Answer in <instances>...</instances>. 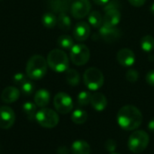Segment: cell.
<instances>
[{
	"mask_svg": "<svg viewBox=\"0 0 154 154\" xmlns=\"http://www.w3.org/2000/svg\"><path fill=\"white\" fill-rule=\"evenodd\" d=\"M36 106L35 104L32 103V102H26L23 104V111L25 114V116H27V118L29 120H33L35 119V116H36Z\"/></svg>",
	"mask_w": 154,
	"mask_h": 154,
	"instance_id": "obj_27",
	"label": "cell"
},
{
	"mask_svg": "<svg viewBox=\"0 0 154 154\" xmlns=\"http://www.w3.org/2000/svg\"><path fill=\"white\" fill-rule=\"evenodd\" d=\"M83 80L86 87L90 90H97L99 89L105 81L104 75L102 71L97 68H89L88 69L83 75Z\"/></svg>",
	"mask_w": 154,
	"mask_h": 154,
	"instance_id": "obj_5",
	"label": "cell"
},
{
	"mask_svg": "<svg viewBox=\"0 0 154 154\" xmlns=\"http://www.w3.org/2000/svg\"><path fill=\"white\" fill-rule=\"evenodd\" d=\"M57 25L62 31H69L71 28V20L70 17L67 14V13L59 14L57 17Z\"/></svg>",
	"mask_w": 154,
	"mask_h": 154,
	"instance_id": "obj_20",
	"label": "cell"
},
{
	"mask_svg": "<svg viewBox=\"0 0 154 154\" xmlns=\"http://www.w3.org/2000/svg\"><path fill=\"white\" fill-rule=\"evenodd\" d=\"M69 56L73 64L77 66H83L88 61L90 58V51L85 44H74L70 49Z\"/></svg>",
	"mask_w": 154,
	"mask_h": 154,
	"instance_id": "obj_7",
	"label": "cell"
},
{
	"mask_svg": "<svg viewBox=\"0 0 154 154\" xmlns=\"http://www.w3.org/2000/svg\"><path fill=\"white\" fill-rule=\"evenodd\" d=\"M116 59L120 65L124 67H131L135 61V54L132 50L124 48L117 52Z\"/></svg>",
	"mask_w": 154,
	"mask_h": 154,
	"instance_id": "obj_12",
	"label": "cell"
},
{
	"mask_svg": "<svg viewBox=\"0 0 154 154\" xmlns=\"http://www.w3.org/2000/svg\"><path fill=\"white\" fill-rule=\"evenodd\" d=\"M91 100V94L88 91H82L78 96V103L81 106H88Z\"/></svg>",
	"mask_w": 154,
	"mask_h": 154,
	"instance_id": "obj_28",
	"label": "cell"
},
{
	"mask_svg": "<svg viewBox=\"0 0 154 154\" xmlns=\"http://www.w3.org/2000/svg\"><path fill=\"white\" fill-rule=\"evenodd\" d=\"M73 0H49V6L53 13H67L70 10Z\"/></svg>",
	"mask_w": 154,
	"mask_h": 154,
	"instance_id": "obj_14",
	"label": "cell"
},
{
	"mask_svg": "<svg viewBox=\"0 0 154 154\" xmlns=\"http://www.w3.org/2000/svg\"><path fill=\"white\" fill-rule=\"evenodd\" d=\"M150 10H151V13L154 14V3H152V5H151V8H150Z\"/></svg>",
	"mask_w": 154,
	"mask_h": 154,
	"instance_id": "obj_39",
	"label": "cell"
},
{
	"mask_svg": "<svg viewBox=\"0 0 154 154\" xmlns=\"http://www.w3.org/2000/svg\"><path fill=\"white\" fill-rule=\"evenodd\" d=\"M111 154H119V153H114V152H112V153Z\"/></svg>",
	"mask_w": 154,
	"mask_h": 154,
	"instance_id": "obj_40",
	"label": "cell"
},
{
	"mask_svg": "<svg viewBox=\"0 0 154 154\" xmlns=\"http://www.w3.org/2000/svg\"><path fill=\"white\" fill-rule=\"evenodd\" d=\"M51 99V94L46 89H39L34 96V103L39 107H45Z\"/></svg>",
	"mask_w": 154,
	"mask_h": 154,
	"instance_id": "obj_18",
	"label": "cell"
},
{
	"mask_svg": "<svg viewBox=\"0 0 154 154\" xmlns=\"http://www.w3.org/2000/svg\"><path fill=\"white\" fill-rule=\"evenodd\" d=\"M13 80L16 85H22L23 83H24L27 79H26V76L23 73H16L14 75L13 77Z\"/></svg>",
	"mask_w": 154,
	"mask_h": 154,
	"instance_id": "obj_33",
	"label": "cell"
},
{
	"mask_svg": "<svg viewBox=\"0 0 154 154\" xmlns=\"http://www.w3.org/2000/svg\"><path fill=\"white\" fill-rule=\"evenodd\" d=\"M20 97V90L15 87H7L5 88L1 94V99L5 104H11L15 102Z\"/></svg>",
	"mask_w": 154,
	"mask_h": 154,
	"instance_id": "obj_15",
	"label": "cell"
},
{
	"mask_svg": "<svg viewBox=\"0 0 154 154\" xmlns=\"http://www.w3.org/2000/svg\"><path fill=\"white\" fill-rule=\"evenodd\" d=\"M140 45L143 51L145 52L152 51L154 49V38L150 34L144 35L143 37H142L140 41Z\"/></svg>",
	"mask_w": 154,
	"mask_h": 154,
	"instance_id": "obj_24",
	"label": "cell"
},
{
	"mask_svg": "<svg viewBox=\"0 0 154 154\" xmlns=\"http://www.w3.org/2000/svg\"><path fill=\"white\" fill-rule=\"evenodd\" d=\"M35 120L42 127L54 128L59 124V116L52 109L42 108L36 113Z\"/></svg>",
	"mask_w": 154,
	"mask_h": 154,
	"instance_id": "obj_6",
	"label": "cell"
},
{
	"mask_svg": "<svg viewBox=\"0 0 154 154\" xmlns=\"http://www.w3.org/2000/svg\"><path fill=\"white\" fill-rule=\"evenodd\" d=\"M15 121V115L14 110L7 106H0V128L9 129L13 126Z\"/></svg>",
	"mask_w": 154,
	"mask_h": 154,
	"instance_id": "obj_11",
	"label": "cell"
},
{
	"mask_svg": "<svg viewBox=\"0 0 154 154\" xmlns=\"http://www.w3.org/2000/svg\"><path fill=\"white\" fill-rule=\"evenodd\" d=\"M117 123L124 130H136L143 123V115L136 106L127 105L118 111Z\"/></svg>",
	"mask_w": 154,
	"mask_h": 154,
	"instance_id": "obj_1",
	"label": "cell"
},
{
	"mask_svg": "<svg viewBox=\"0 0 154 154\" xmlns=\"http://www.w3.org/2000/svg\"><path fill=\"white\" fill-rule=\"evenodd\" d=\"M66 80L69 85L75 87L78 86L80 81V76L76 69H68L66 70Z\"/></svg>",
	"mask_w": 154,
	"mask_h": 154,
	"instance_id": "obj_21",
	"label": "cell"
},
{
	"mask_svg": "<svg viewBox=\"0 0 154 154\" xmlns=\"http://www.w3.org/2000/svg\"><path fill=\"white\" fill-rule=\"evenodd\" d=\"M148 127H149V129H150L152 132H154V118H152V119L149 122Z\"/></svg>",
	"mask_w": 154,
	"mask_h": 154,
	"instance_id": "obj_38",
	"label": "cell"
},
{
	"mask_svg": "<svg viewBox=\"0 0 154 154\" xmlns=\"http://www.w3.org/2000/svg\"><path fill=\"white\" fill-rule=\"evenodd\" d=\"M145 1L146 0H128V2L133 6H135V7H140V6L143 5L145 4Z\"/></svg>",
	"mask_w": 154,
	"mask_h": 154,
	"instance_id": "obj_35",
	"label": "cell"
},
{
	"mask_svg": "<svg viewBox=\"0 0 154 154\" xmlns=\"http://www.w3.org/2000/svg\"><path fill=\"white\" fill-rule=\"evenodd\" d=\"M90 145L84 140H77L71 145V152L73 154H90Z\"/></svg>",
	"mask_w": 154,
	"mask_h": 154,
	"instance_id": "obj_19",
	"label": "cell"
},
{
	"mask_svg": "<svg viewBox=\"0 0 154 154\" xmlns=\"http://www.w3.org/2000/svg\"><path fill=\"white\" fill-rule=\"evenodd\" d=\"M91 3L89 0H73L70 6V13L76 19H82L89 14Z\"/></svg>",
	"mask_w": 154,
	"mask_h": 154,
	"instance_id": "obj_9",
	"label": "cell"
},
{
	"mask_svg": "<svg viewBox=\"0 0 154 154\" xmlns=\"http://www.w3.org/2000/svg\"><path fill=\"white\" fill-rule=\"evenodd\" d=\"M121 7V3L118 0H109V2L104 6V11L107 12L110 10H119Z\"/></svg>",
	"mask_w": 154,
	"mask_h": 154,
	"instance_id": "obj_31",
	"label": "cell"
},
{
	"mask_svg": "<svg viewBox=\"0 0 154 154\" xmlns=\"http://www.w3.org/2000/svg\"><path fill=\"white\" fill-rule=\"evenodd\" d=\"M48 66L55 72H64L69 69V58L67 53L60 49H53L47 56Z\"/></svg>",
	"mask_w": 154,
	"mask_h": 154,
	"instance_id": "obj_3",
	"label": "cell"
},
{
	"mask_svg": "<svg viewBox=\"0 0 154 154\" xmlns=\"http://www.w3.org/2000/svg\"><path fill=\"white\" fill-rule=\"evenodd\" d=\"M121 20V13L119 10H110L106 12L103 17V24L116 26Z\"/></svg>",
	"mask_w": 154,
	"mask_h": 154,
	"instance_id": "obj_17",
	"label": "cell"
},
{
	"mask_svg": "<svg viewBox=\"0 0 154 154\" xmlns=\"http://www.w3.org/2000/svg\"><path fill=\"white\" fill-rule=\"evenodd\" d=\"M116 145H117L116 142L113 139H109V140L106 141V143H105V148L109 152H114L116 149Z\"/></svg>",
	"mask_w": 154,
	"mask_h": 154,
	"instance_id": "obj_32",
	"label": "cell"
},
{
	"mask_svg": "<svg viewBox=\"0 0 154 154\" xmlns=\"http://www.w3.org/2000/svg\"><path fill=\"white\" fill-rule=\"evenodd\" d=\"M42 23L44 27L52 29L57 24V17L53 13H45L42 17Z\"/></svg>",
	"mask_w": 154,
	"mask_h": 154,
	"instance_id": "obj_25",
	"label": "cell"
},
{
	"mask_svg": "<svg viewBox=\"0 0 154 154\" xmlns=\"http://www.w3.org/2000/svg\"><path fill=\"white\" fill-rule=\"evenodd\" d=\"M150 142L149 134L143 130L134 131L128 139V148L134 153L143 152Z\"/></svg>",
	"mask_w": 154,
	"mask_h": 154,
	"instance_id": "obj_4",
	"label": "cell"
},
{
	"mask_svg": "<svg viewBox=\"0 0 154 154\" xmlns=\"http://www.w3.org/2000/svg\"><path fill=\"white\" fill-rule=\"evenodd\" d=\"M93 1L96 5H100V6H105L109 2V0H93Z\"/></svg>",
	"mask_w": 154,
	"mask_h": 154,
	"instance_id": "obj_37",
	"label": "cell"
},
{
	"mask_svg": "<svg viewBox=\"0 0 154 154\" xmlns=\"http://www.w3.org/2000/svg\"><path fill=\"white\" fill-rule=\"evenodd\" d=\"M88 22L94 28H100L103 25V16L100 12L93 11L88 15Z\"/></svg>",
	"mask_w": 154,
	"mask_h": 154,
	"instance_id": "obj_23",
	"label": "cell"
},
{
	"mask_svg": "<svg viewBox=\"0 0 154 154\" xmlns=\"http://www.w3.org/2000/svg\"><path fill=\"white\" fill-rule=\"evenodd\" d=\"M73 36L79 42H84L90 36V26L87 22H79L73 30Z\"/></svg>",
	"mask_w": 154,
	"mask_h": 154,
	"instance_id": "obj_13",
	"label": "cell"
},
{
	"mask_svg": "<svg viewBox=\"0 0 154 154\" xmlns=\"http://www.w3.org/2000/svg\"><path fill=\"white\" fill-rule=\"evenodd\" d=\"M34 91V84L32 81L26 80L24 83L21 85V92L24 96H30Z\"/></svg>",
	"mask_w": 154,
	"mask_h": 154,
	"instance_id": "obj_29",
	"label": "cell"
},
{
	"mask_svg": "<svg viewBox=\"0 0 154 154\" xmlns=\"http://www.w3.org/2000/svg\"><path fill=\"white\" fill-rule=\"evenodd\" d=\"M146 81H147V83L150 86L154 87V69L150 70L147 73V75H146Z\"/></svg>",
	"mask_w": 154,
	"mask_h": 154,
	"instance_id": "obj_34",
	"label": "cell"
},
{
	"mask_svg": "<svg viewBox=\"0 0 154 154\" xmlns=\"http://www.w3.org/2000/svg\"><path fill=\"white\" fill-rule=\"evenodd\" d=\"M90 104L95 110L101 112L106 109L107 106V100L102 93H94L91 95Z\"/></svg>",
	"mask_w": 154,
	"mask_h": 154,
	"instance_id": "obj_16",
	"label": "cell"
},
{
	"mask_svg": "<svg viewBox=\"0 0 154 154\" xmlns=\"http://www.w3.org/2000/svg\"><path fill=\"white\" fill-rule=\"evenodd\" d=\"M53 105L55 109L60 114H68L73 108L72 98L64 92H60L54 97Z\"/></svg>",
	"mask_w": 154,
	"mask_h": 154,
	"instance_id": "obj_8",
	"label": "cell"
},
{
	"mask_svg": "<svg viewBox=\"0 0 154 154\" xmlns=\"http://www.w3.org/2000/svg\"><path fill=\"white\" fill-rule=\"evenodd\" d=\"M125 78L127 79V81L131 82V83H134L138 80L139 79V73L136 69H129L126 74H125Z\"/></svg>",
	"mask_w": 154,
	"mask_h": 154,
	"instance_id": "obj_30",
	"label": "cell"
},
{
	"mask_svg": "<svg viewBox=\"0 0 154 154\" xmlns=\"http://www.w3.org/2000/svg\"><path fill=\"white\" fill-rule=\"evenodd\" d=\"M57 152H58V154H69V151L66 146H60L58 148Z\"/></svg>",
	"mask_w": 154,
	"mask_h": 154,
	"instance_id": "obj_36",
	"label": "cell"
},
{
	"mask_svg": "<svg viewBox=\"0 0 154 154\" xmlns=\"http://www.w3.org/2000/svg\"><path fill=\"white\" fill-rule=\"evenodd\" d=\"M0 1H2V0H0Z\"/></svg>",
	"mask_w": 154,
	"mask_h": 154,
	"instance_id": "obj_41",
	"label": "cell"
},
{
	"mask_svg": "<svg viewBox=\"0 0 154 154\" xmlns=\"http://www.w3.org/2000/svg\"><path fill=\"white\" fill-rule=\"evenodd\" d=\"M48 63L46 59L42 55L32 56L26 64L25 72L29 79L32 80H39L42 79L47 73Z\"/></svg>",
	"mask_w": 154,
	"mask_h": 154,
	"instance_id": "obj_2",
	"label": "cell"
},
{
	"mask_svg": "<svg viewBox=\"0 0 154 154\" xmlns=\"http://www.w3.org/2000/svg\"><path fill=\"white\" fill-rule=\"evenodd\" d=\"M98 34H99V37L102 38L105 42L112 43V42H116L118 39H120V37L122 36V32L116 26L103 24L99 28Z\"/></svg>",
	"mask_w": 154,
	"mask_h": 154,
	"instance_id": "obj_10",
	"label": "cell"
},
{
	"mask_svg": "<svg viewBox=\"0 0 154 154\" xmlns=\"http://www.w3.org/2000/svg\"><path fill=\"white\" fill-rule=\"evenodd\" d=\"M58 45L62 50H70L74 46V41L69 35H60L57 39Z\"/></svg>",
	"mask_w": 154,
	"mask_h": 154,
	"instance_id": "obj_26",
	"label": "cell"
},
{
	"mask_svg": "<svg viewBox=\"0 0 154 154\" xmlns=\"http://www.w3.org/2000/svg\"><path fill=\"white\" fill-rule=\"evenodd\" d=\"M88 113L83 109H76L71 115V120L76 125H82L88 119Z\"/></svg>",
	"mask_w": 154,
	"mask_h": 154,
	"instance_id": "obj_22",
	"label": "cell"
}]
</instances>
